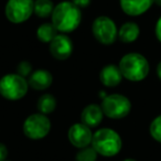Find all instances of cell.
<instances>
[{
    "label": "cell",
    "mask_w": 161,
    "mask_h": 161,
    "mask_svg": "<svg viewBox=\"0 0 161 161\" xmlns=\"http://www.w3.org/2000/svg\"><path fill=\"white\" fill-rule=\"evenodd\" d=\"M51 22L60 33H72L82 22V10L69 0L61 1L55 5Z\"/></svg>",
    "instance_id": "6da1fadb"
},
{
    "label": "cell",
    "mask_w": 161,
    "mask_h": 161,
    "mask_svg": "<svg viewBox=\"0 0 161 161\" xmlns=\"http://www.w3.org/2000/svg\"><path fill=\"white\" fill-rule=\"evenodd\" d=\"M118 66L124 78L134 83L143 80L150 72L148 60L138 52H129L125 54L119 61Z\"/></svg>",
    "instance_id": "7a4b0ae2"
},
{
    "label": "cell",
    "mask_w": 161,
    "mask_h": 161,
    "mask_svg": "<svg viewBox=\"0 0 161 161\" xmlns=\"http://www.w3.org/2000/svg\"><path fill=\"white\" fill-rule=\"evenodd\" d=\"M92 146L98 156L112 158L120 152L123 139L116 130L112 128H99L93 134Z\"/></svg>",
    "instance_id": "3957f363"
},
{
    "label": "cell",
    "mask_w": 161,
    "mask_h": 161,
    "mask_svg": "<svg viewBox=\"0 0 161 161\" xmlns=\"http://www.w3.org/2000/svg\"><path fill=\"white\" fill-rule=\"evenodd\" d=\"M29 88L28 78L17 73L6 74L0 78V95L7 101H20L28 94Z\"/></svg>",
    "instance_id": "277c9868"
},
{
    "label": "cell",
    "mask_w": 161,
    "mask_h": 161,
    "mask_svg": "<svg viewBox=\"0 0 161 161\" xmlns=\"http://www.w3.org/2000/svg\"><path fill=\"white\" fill-rule=\"evenodd\" d=\"M102 109L104 115L110 119H123L131 112V102L123 94H109L102 99Z\"/></svg>",
    "instance_id": "5b68a950"
},
{
    "label": "cell",
    "mask_w": 161,
    "mask_h": 161,
    "mask_svg": "<svg viewBox=\"0 0 161 161\" xmlns=\"http://www.w3.org/2000/svg\"><path fill=\"white\" fill-rule=\"evenodd\" d=\"M51 127V120L47 115L34 113L25 119L22 131L25 136L31 140H41L50 134Z\"/></svg>",
    "instance_id": "8992f818"
},
{
    "label": "cell",
    "mask_w": 161,
    "mask_h": 161,
    "mask_svg": "<svg viewBox=\"0 0 161 161\" xmlns=\"http://www.w3.org/2000/svg\"><path fill=\"white\" fill-rule=\"evenodd\" d=\"M92 33L97 42L103 45H112L118 40V28L110 17L99 16L92 23Z\"/></svg>",
    "instance_id": "52a82bcc"
},
{
    "label": "cell",
    "mask_w": 161,
    "mask_h": 161,
    "mask_svg": "<svg viewBox=\"0 0 161 161\" xmlns=\"http://www.w3.org/2000/svg\"><path fill=\"white\" fill-rule=\"evenodd\" d=\"M34 14V0H8L5 6V16L9 22L21 25Z\"/></svg>",
    "instance_id": "ba28073f"
},
{
    "label": "cell",
    "mask_w": 161,
    "mask_h": 161,
    "mask_svg": "<svg viewBox=\"0 0 161 161\" xmlns=\"http://www.w3.org/2000/svg\"><path fill=\"white\" fill-rule=\"evenodd\" d=\"M92 128L84 125L83 123H75L69 128L67 131V139L73 147L77 149L88 147L92 145L93 140Z\"/></svg>",
    "instance_id": "9c48e42d"
},
{
    "label": "cell",
    "mask_w": 161,
    "mask_h": 161,
    "mask_svg": "<svg viewBox=\"0 0 161 161\" xmlns=\"http://www.w3.org/2000/svg\"><path fill=\"white\" fill-rule=\"evenodd\" d=\"M74 44L72 39L65 33H58L49 43L50 54L58 61H65L72 55Z\"/></svg>",
    "instance_id": "30bf717a"
},
{
    "label": "cell",
    "mask_w": 161,
    "mask_h": 161,
    "mask_svg": "<svg viewBox=\"0 0 161 161\" xmlns=\"http://www.w3.org/2000/svg\"><path fill=\"white\" fill-rule=\"evenodd\" d=\"M104 112L102 106L98 104H88L83 108L80 113V123L88 126L90 128H96L101 125L104 118Z\"/></svg>",
    "instance_id": "8fae6325"
},
{
    "label": "cell",
    "mask_w": 161,
    "mask_h": 161,
    "mask_svg": "<svg viewBox=\"0 0 161 161\" xmlns=\"http://www.w3.org/2000/svg\"><path fill=\"white\" fill-rule=\"evenodd\" d=\"M153 5V0H119L120 9L129 17H139L148 11Z\"/></svg>",
    "instance_id": "7c38bea8"
},
{
    "label": "cell",
    "mask_w": 161,
    "mask_h": 161,
    "mask_svg": "<svg viewBox=\"0 0 161 161\" xmlns=\"http://www.w3.org/2000/svg\"><path fill=\"white\" fill-rule=\"evenodd\" d=\"M30 88L36 91H45L53 84V75L50 71L44 69H38L28 77Z\"/></svg>",
    "instance_id": "4fadbf2b"
},
{
    "label": "cell",
    "mask_w": 161,
    "mask_h": 161,
    "mask_svg": "<svg viewBox=\"0 0 161 161\" xmlns=\"http://www.w3.org/2000/svg\"><path fill=\"white\" fill-rule=\"evenodd\" d=\"M124 76L118 65H105L99 72V80L105 87H116L121 83Z\"/></svg>",
    "instance_id": "5bb4252c"
},
{
    "label": "cell",
    "mask_w": 161,
    "mask_h": 161,
    "mask_svg": "<svg viewBox=\"0 0 161 161\" xmlns=\"http://www.w3.org/2000/svg\"><path fill=\"white\" fill-rule=\"evenodd\" d=\"M140 36V28L134 21L123 23L118 29V40L123 43H132L138 40Z\"/></svg>",
    "instance_id": "9a60e30c"
},
{
    "label": "cell",
    "mask_w": 161,
    "mask_h": 161,
    "mask_svg": "<svg viewBox=\"0 0 161 161\" xmlns=\"http://www.w3.org/2000/svg\"><path fill=\"white\" fill-rule=\"evenodd\" d=\"M60 32L56 30L52 22H44L39 25L36 29V38L40 42L47 43L49 44L54 38H55Z\"/></svg>",
    "instance_id": "2e32d148"
},
{
    "label": "cell",
    "mask_w": 161,
    "mask_h": 161,
    "mask_svg": "<svg viewBox=\"0 0 161 161\" xmlns=\"http://www.w3.org/2000/svg\"><path fill=\"white\" fill-rule=\"evenodd\" d=\"M56 106H58L56 98L52 94H47V93L41 95L36 102V108L39 113L44 115L52 114L56 109Z\"/></svg>",
    "instance_id": "e0dca14e"
},
{
    "label": "cell",
    "mask_w": 161,
    "mask_h": 161,
    "mask_svg": "<svg viewBox=\"0 0 161 161\" xmlns=\"http://www.w3.org/2000/svg\"><path fill=\"white\" fill-rule=\"evenodd\" d=\"M55 5L52 0H36L34 1V14L41 19L50 18L53 14Z\"/></svg>",
    "instance_id": "ac0fdd59"
},
{
    "label": "cell",
    "mask_w": 161,
    "mask_h": 161,
    "mask_svg": "<svg viewBox=\"0 0 161 161\" xmlns=\"http://www.w3.org/2000/svg\"><path fill=\"white\" fill-rule=\"evenodd\" d=\"M97 158L98 153L92 146L78 149L77 153L75 154V161H97Z\"/></svg>",
    "instance_id": "d6986e66"
},
{
    "label": "cell",
    "mask_w": 161,
    "mask_h": 161,
    "mask_svg": "<svg viewBox=\"0 0 161 161\" xmlns=\"http://www.w3.org/2000/svg\"><path fill=\"white\" fill-rule=\"evenodd\" d=\"M149 134L153 140L161 143V114L152 119L149 125Z\"/></svg>",
    "instance_id": "ffe728a7"
},
{
    "label": "cell",
    "mask_w": 161,
    "mask_h": 161,
    "mask_svg": "<svg viewBox=\"0 0 161 161\" xmlns=\"http://www.w3.org/2000/svg\"><path fill=\"white\" fill-rule=\"evenodd\" d=\"M33 72V67H32V64L29 62V61H21L18 65H17V74L23 76V77H29L31 75V73Z\"/></svg>",
    "instance_id": "44dd1931"
},
{
    "label": "cell",
    "mask_w": 161,
    "mask_h": 161,
    "mask_svg": "<svg viewBox=\"0 0 161 161\" xmlns=\"http://www.w3.org/2000/svg\"><path fill=\"white\" fill-rule=\"evenodd\" d=\"M72 3L75 6H77L80 9H85V8L90 7L92 3V0H71Z\"/></svg>",
    "instance_id": "7402d4cb"
},
{
    "label": "cell",
    "mask_w": 161,
    "mask_h": 161,
    "mask_svg": "<svg viewBox=\"0 0 161 161\" xmlns=\"http://www.w3.org/2000/svg\"><path fill=\"white\" fill-rule=\"evenodd\" d=\"M154 34H156V38L158 39V41L161 43V16L158 18L154 25Z\"/></svg>",
    "instance_id": "603a6c76"
},
{
    "label": "cell",
    "mask_w": 161,
    "mask_h": 161,
    "mask_svg": "<svg viewBox=\"0 0 161 161\" xmlns=\"http://www.w3.org/2000/svg\"><path fill=\"white\" fill-rule=\"evenodd\" d=\"M8 153H9V151H8L7 146L5 143L0 142V161L6 160L8 158Z\"/></svg>",
    "instance_id": "cb8c5ba5"
},
{
    "label": "cell",
    "mask_w": 161,
    "mask_h": 161,
    "mask_svg": "<svg viewBox=\"0 0 161 161\" xmlns=\"http://www.w3.org/2000/svg\"><path fill=\"white\" fill-rule=\"evenodd\" d=\"M157 76H158V78H159V80L161 82V61L158 63V65H157Z\"/></svg>",
    "instance_id": "d4e9b609"
},
{
    "label": "cell",
    "mask_w": 161,
    "mask_h": 161,
    "mask_svg": "<svg viewBox=\"0 0 161 161\" xmlns=\"http://www.w3.org/2000/svg\"><path fill=\"white\" fill-rule=\"evenodd\" d=\"M153 3H156L157 6L161 7V0H153Z\"/></svg>",
    "instance_id": "484cf974"
},
{
    "label": "cell",
    "mask_w": 161,
    "mask_h": 161,
    "mask_svg": "<svg viewBox=\"0 0 161 161\" xmlns=\"http://www.w3.org/2000/svg\"><path fill=\"white\" fill-rule=\"evenodd\" d=\"M123 161H137L136 159H132V158H127V159H125V160H123Z\"/></svg>",
    "instance_id": "4316f807"
},
{
    "label": "cell",
    "mask_w": 161,
    "mask_h": 161,
    "mask_svg": "<svg viewBox=\"0 0 161 161\" xmlns=\"http://www.w3.org/2000/svg\"><path fill=\"white\" fill-rule=\"evenodd\" d=\"M3 161H10V160H7V159H6V160H3Z\"/></svg>",
    "instance_id": "83f0119b"
}]
</instances>
